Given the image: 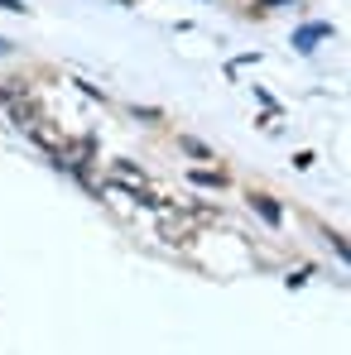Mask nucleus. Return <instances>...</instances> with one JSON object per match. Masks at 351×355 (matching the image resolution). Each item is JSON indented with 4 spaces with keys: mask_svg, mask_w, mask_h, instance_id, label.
Here are the masks:
<instances>
[{
    "mask_svg": "<svg viewBox=\"0 0 351 355\" xmlns=\"http://www.w3.org/2000/svg\"><path fill=\"white\" fill-rule=\"evenodd\" d=\"M327 34H332V24H308V29H298V34H293V44L308 53V49H313L318 39H327Z\"/></svg>",
    "mask_w": 351,
    "mask_h": 355,
    "instance_id": "obj_1",
    "label": "nucleus"
},
{
    "mask_svg": "<svg viewBox=\"0 0 351 355\" xmlns=\"http://www.w3.org/2000/svg\"><path fill=\"white\" fill-rule=\"evenodd\" d=\"M250 207H255V211H260V216H265L270 226H279V207H275L270 197H260V192H255V197H250Z\"/></svg>",
    "mask_w": 351,
    "mask_h": 355,
    "instance_id": "obj_2",
    "label": "nucleus"
},
{
    "mask_svg": "<svg viewBox=\"0 0 351 355\" xmlns=\"http://www.w3.org/2000/svg\"><path fill=\"white\" fill-rule=\"evenodd\" d=\"M275 5H284V0H260V10H275Z\"/></svg>",
    "mask_w": 351,
    "mask_h": 355,
    "instance_id": "obj_3",
    "label": "nucleus"
},
{
    "mask_svg": "<svg viewBox=\"0 0 351 355\" xmlns=\"http://www.w3.org/2000/svg\"><path fill=\"white\" fill-rule=\"evenodd\" d=\"M0 53H10V44H5V39H0Z\"/></svg>",
    "mask_w": 351,
    "mask_h": 355,
    "instance_id": "obj_4",
    "label": "nucleus"
}]
</instances>
